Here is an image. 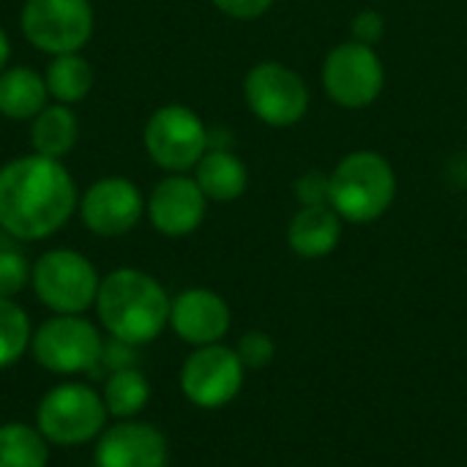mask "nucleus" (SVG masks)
Listing matches in <instances>:
<instances>
[{
    "mask_svg": "<svg viewBox=\"0 0 467 467\" xmlns=\"http://www.w3.org/2000/svg\"><path fill=\"white\" fill-rule=\"evenodd\" d=\"M79 208V192L60 159L25 153L0 167V230L14 241H44Z\"/></svg>",
    "mask_w": 467,
    "mask_h": 467,
    "instance_id": "obj_1",
    "label": "nucleus"
},
{
    "mask_svg": "<svg viewBox=\"0 0 467 467\" xmlns=\"http://www.w3.org/2000/svg\"><path fill=\"white\" fill-rule=\"evenodd\" d=\"M93 306L109 337L140 348L170 326L172 301L150 274L140 268H115L101 279Z\"/></svg>",
    "mask_w": 467,
    "mask_h": 467,
    "instance_id": "obj_2",
    "label": "nucleus"
},
{
    "mask_svg": "<svg viewBox=\"0 0 467 467\" xmlns=\"http://www.w3.org/2000/svg\"><path fill=\"white\" fill-rule=\"evenodd\" d=\"M397 194V175L391 164L375 150L348 153L328 175V205L339 219L369 224L380 219Z\"/></svg>",
    "mask_w": 467,
    "mask_h": 467,
    "instance_id": "obj_3",
    "label": "nucleus"
},
{
    "mask_svg": "<svg viewBox=\"0 0 467 467\" xmlns=\"http://www.w3.org/2000/svg\"><path fill=\"white\" fill-rule=\"evenodd\" d=\"M101 276L77 249H49L30 271L36 298L55 315H82L96 304Z\"/></svg>",
    "mask_w": 467,
    "mask_h": 467,
    "instance_id": "obj_4",
    "label": "nucleus"
},
{
    "mask_svg": "<svg viewBox=\"0 0 467 467\" xmlns=\"http://www.w3.org/2000/svg\"><path fill=\"white\" fill-rule=\"evenodd\" d=\"M107 405L85 383H60L44 394L36 408V430L47 443L82 446L104 432Z\"/></svg>",
    "mask_w": 467,
    "mask_h": 467,
    "instance_id": "obj_5",
    "label": "nucleus"
},
{
    "mask_svg": "<svg viewBox=\"0 0 467 467\" xmlns=\"http://www.w3.org/2000/svg\"><path fill=\"white\" fill-rule=\"evenodd\" d=\"M25 41L55 57L82 52L96 30V11L90 0H25L19 11Z\"/></svg>",
    "mask_w": 467,
    "mask_h": 467,
    "instance_id": "obj_6",
    "label": "nucleus"
},
{
    "mask_svg": "<svg viewBox=\"0 0 467 467\" xmlns=\"http://www.w3.org/2000/svg\"><path fill=\"white\" fill-rule=\"evenodd\" d=\"M148 159L164 172H189L208 150V126L186 104H164L153 109L142 129Z\"/></svg>",
    "mask_w": 467,
    "mask_h": 467,
    "instance_id": "obj_7",
    "label": "nucleus"
},
{
    "mask_svg": "<svg viewBox=\"0 0 467 467\" xmlns=\"http://www.w3.org/2000/svg\"><path fill=\"white\" fill-rule=\"evenodd\" d=\"M104 350L101 331L82 315H55L30 339V353L52 375H79L99 367Z\"/></svg>",
    "mask_w": 467,
    "mask_h": 467,
    "instance_id": "obj_8",
    "label": "nucleus"
},
{
    "mask_svg": "<svg viewBox=\"0 0 467 467\" xmlns=\"http://www.w3.org/2000/svg\"><path fill=\"white\" fill-rule=\"evenodd\" d=\"M383 60L369 44L356 38L337 44L323 63V88L345 109L369 107L383 90Z\"/></svg>",
    "mask_w": 467,
    "mask_h": 467,
    "instance_id": "obj_9",
    "label": "nucleus"
},
{
    "mask_svg": "<svg viewBox=\"0 0 467 467\" xmlns=\"http://www.w3.org/2000/svg\"><path fill=\"white\" fill-rule=\"evenodd\" d=\"M244 99L263 123L276 129L298 123L309 109L306 82L279 60H263L249 68Z\"/></svg>",
    "mask_w": 467,
    "mask_h": 467,
    "instance_id": "obj_10",
    "label": "nucleus"
},
{
    "mask_svg": "<svg viewBox=\"0 0 467 467\" xmlns=\"http://www.w3.org/2000/svg\"><path fill=\"white\" fill-rule=\"evenodd\" d=\"M244 361L233 348H224L222 342L197 348L181 369V389L183 397L202 408V410H216L230 405L241 386H244Z\"/></svg>",
    "mask_w": 467,
    "mask_h": 467,
    "instance_id": "obj_11",
    "label": "nucleus"
},
{
    "mask_svg": "<svg viewBox=\"0 0 467 467\" xmlns=\"http://www.w3.org/2000/svg\"><path fill=\"white\" fill-rule=\"evenodd\" d=\"M145 194L123 175H104L93 181L79 197V219L99 238H120L131 233L145 216Z\"/></svg>",
    "mask_w": 467,
    "mask_h": 467,
    "instance_id": "obj_12",
    "label": "nucleus"
},
{
    "mask_svg": "<svg viewBox=\"0 0 467 467\" xmlns=\"http://www.w3.org/2000/svg\"><path fill=\"white\" fill-rule=\"evenodd\" d=\"M208 211V197L197 186V181L186 172H170L161 178L145 205V213L156 233L167 238L192 235Z\"/></svg>",
    "mask_w": 467,
    "mask_h": 467,
    "instance_id": "obj_13",
    "label": "nucleus"
},
{
    "mask_svg": "<svg viewBox=\"0 0 467 467\" xmlns=\"http://www.w3.org/2000/svg\"><path fill=\"white\" fill-rule=\"evenodd\" d=\"M96 467H167V438L142 421H118L104 427L93 454Z\"/></svg>",
    "mask_w": 467,
    "mask_h": 467,
    "instance_id": "obj_14",
    "label": "nucleus"
},
{
    "mask_svg": "<svg viewBox=\"0 0 467 467\" xmlns=\"http://www.w3.org/2000/svg\"><path fill=\"white\" fill-rule=\"evenodd\" d=\"M170 326L183 342L194 348L216 345L230 331V306L219 293L192 287L175 296L170 309Z\"/></svg>",
    "mask_w": 467,
    "mask_h": 467,
    "instance_id": "obj_15",
    "label": "nucleus"
},
{
    "mask_svg": "<svg viewBox=\"0 0 467 467\" xmlns=\"http://www.w3.org/2000/svg\"><path fill=\"white\" fill-rule=\"evenodd\" d=\"M342 238V219L331 205H304L287 230V244L298 257L317 260L337 249Z\"/></svg>",
    "mask_w": 467,
    "mask_h": 467,
    "instance_id": "obj_16",
    "label": "nucleus"
},
{
    "mask_svg": "<svg viewBox=\"0 0 467 467\" xmlns=\"http://www.w3.org/2000/svg\"><path fill=\"white\" fill-rule=\"evenodd\" d=\"M194 181L211 202H233L249 186L246 164L227 148H208L194 167Z\"/></svg>",
    "mask_w": 467,
    "mask_h": 467,
    "instance_id": "obj_17",
    "label": "nucleus"
},
{
    "mask_svg": "<svg viewBox=\"0 0 467 467\" xmlns=\"http://www.w3.org/2000/svg\"><path fill=\"white\" fill-rule=\"evenodd\" d=\"M49 101L44 74L30 66L0 71V115L8 120H33Z\"/></svg>",
    "mask_w": 467,
    "mask_h": 467,
    "instance_id": "obj_18",
    "label": "nucleus"
},
{
    "mask_svg": "<svg viewBox=\"0 0 467 467\" xmlns=\"http://www.w3.org/2000/svg\"><path fill=\"white\" fill-rule=\"evenodd\" d=\"M79 142V118L68 104H47L30 120V148L38 156L66 159Z\"/></svg>",
    "mask_w": 467,
    "mask_h": 467,
    "instance_id": "obj_19",
    "label": "nucleus"
},
{
    "mask_svg": "<svg viewBox=\"0 0 467 467\" xmlns=\"http://www.w3.org/2000/svg\"><path fill=\"white\" fill-rule=\"evenodd\" d=\"M93 68L79 52L68 55H55L49 66L44 68V82L49 90V99L57 104H79L90 96L93 90Z\"/></svg>",
    "mask_w": 467,
    "mask_h": 467,
    "instance_id": "obj_20",
    "label": "nucleus"
},
{
    "mask_svg": "<svg viewBox=\"0 0 467 467\" xmlns=\"http://www.w3.org/2000/svg\"><path fill=\"white\" fill-rule=\"evenodd\" d=\"M148 397H150L148 378L137 367L109 372V378L104 383V394H101V400L107 405V413L120 419V421L134 419L148 405Z\"/></svg>",
    "mask_w": 467,
    "mask_h": 467,
    "instance_id": "obj_21",
    "label": "nucleus"
},
{
    "mask_svg": "<svg viewBox=\"0 0 467 467\" xmlns=\"http://www.w3.org/2000/svg\"><path fill=\"white\" fill-rule=\"evenodd\" d=\"M49 449L44 435L27 424L0 427V467H47Z\"/></svg>",
    "mask_w": 467,
    "mask_h": 467,
    "instance_id": "obj_22",
    "label": "nucleus"
},
{
    "mask_svg": "<svg viewBox=\"0 0 467 467\" xmlns=\"http://www.w3.org/2000/svg\"><path fill=\"white\" fill-rule=\"evenodd\" d=\"M33 328L27 312L14 298H0V369L14 367L30 348Z\"/></svg>",
    "mask_w": 467,
    "mask_h": 467,
    "instance_id": "obj_23",
    "label": "nucleus"
},
{
    "mask_svg": "<svg viewBox=\"0 0 467 467\" xmlns=\"http://www.w3.org/2000/svg\"><path fill=\"white\" fill-rule=\"evenodd\" d=\"M11 241L0 244V298L19 296L30 285V271H33L27 257Z\"/></svg>",
    "mask_w": 467,
    "mask_h": 467,
    "instance_id": "obj_24",
    "label": "nucleus"
},
{
    "mask_svg": "<svg viewBox=\"0 0 467 467\" xmlns=\"http://www.w3.org/2000/svg\"><path fill=\"white\" fill-rule=\"evenodd\" d=\"M235 353H238V358L244 361L246 369H263V367H268V364L274 361L276 345H274V339H271L268 334H263V331H249V334L241 337Z\"/></svg>",
    "mask_w": 467,
    "mask_h": 467,
    "instance_id": "obj_25",
    "label": "nucleus"
},
{
    "mask_svg": "<svg viewBox=\"0 0 467 467\" xmlns=\"http://www.w3.org/2000/svg\"><path fill=\"white\" fill-rule=\"evenodd\" d=\"M99 367H104V369H109V372H120V369L137 367V345H129V342L112 337L109 342H104Z\"/></svg>",
    "mask_w": 467,
    "mask_h": 467,
    "instance_id": "obj_26",
    "label": "nucleus"
},
{
    "mask_svg": "<svg viewBox=\"0 0 467 467\" xmlns=\"http://www.w3.org/2000/svg\"><path fill=\"white\" fill-rule=\"evenodd\" d=\"M296 192L304 205H328V175L309 172L296 183Z\"/></svg>",
    "mask_w": 467,
    "mask_h": 467,
    "instance_id": "obj_27",
    "label": "nucleus"
},
{
    "mask_svg": "<svg viewBox=\"0 0 467 467\" xmlns=\"http://www.w3.org/2000/svg\"><path fill=\"white\" fill-rule=\"evenodd\" d=\"M350 30H353V38H356V41L372 47V44H378V41L383 38L386 25H383V16H380L378 11H361V14L353 19Z\"/></svg>",
    "mask_w": 467,
    "mask_h": 467,
    "instance_id": "obj_28",
    "label": "nucleus"
},
{
    "mask_svg": "<svg viewBox=\"0 0 467 467\" xmlns=\"http://www.w3.org/2000/svg\"><path fill=\"white\" fill-rule=\"evenodd\" d=\"M211 3L233 19H257L274 5V0H211Z\"/></svg>",
    "mask_w": 467,
    "mask_h": 467,
    "instance_id": "obj_29",
    "label": "nucleus"
},
{
    "mask_svg": "<svg viewBox=\"0 0 467 467\" xmlns=\"http://www.w3.org/2000/svg\"><path fill=\"white\" fill-rule=\"evenodd\" d=\"M11 66V38L5 33V27L0 25V71Z\"/></svg>",
    "mask_w": 467,
    "mask_h": 467,
    "instance_id": "obj_30",
    "label": "nucleus"
}]
</instances>
